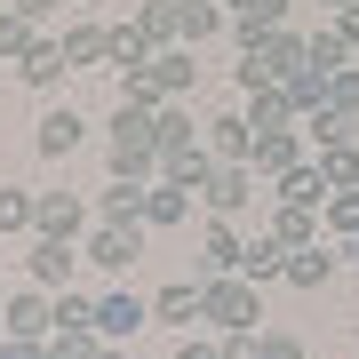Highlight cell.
<instances>
[{"mask_svg":"<svg viewBox=\"0 0 359 359\" xmlns=\"http://www.w3.org/2000/svg\"><path fill=\"white\" fill-rule=\"evenodd\" d=\"M200 320L216 335H264V287L240 280V271H216V280H200Z\"/></svg>","mask_w":359,"mask_h":359,"instance_id":"1","label":"cell"},{"mask_svg":"<svg viewBox=\"0 0 359 359\" xmlns=\"http://www.w3.org/2000/svg\"><path fill=\"white\" fill-rule=\"evenodd\" d=\"M144 231H152V224H96L88 240H80V256H88L104 280H128L136 256H144Z\"/></svg>","mask_w":359,"mask_h":359,"instance_id":"2","label":"cell"},{"mask_svg":"<svg viewBox=\"0 0 359 359\" xmlns=\"http://www.w3.org/2000/svg\"><path fill=\"white\" fill-rule=\"evenodd\" d=\"M80 264H88V256H80V240H56V231H32V248H25V280L48 287V295H65Z\"/></svg>","mask_w":359,"mask_h":359,"instance_id":"3","label":"cell"},{"mask_svg":"<svg viewBox=\"0 0 359 359\" xmlns=\"http://www.w3.org/2000/svg\"><path fill=\"white\" fill-rule=\"evenodd\" d=\"M0 327H8V335H32V344H48V335H56V295L48 287H8V304H0Z\"/></svg>","mask_w":359,"mask_h":359,"instance_id":"4","label":"cell"},{"mask_svg":"<svg viewBox=\"0 0 359 359\" xmlns=\"http://www.w3.org/2000/svg\"><path fill=\"white\" fill-rule=\"evenodd\" d=\"M136 327H152V295H136V287H104V295H96V335H104V344H128Z\"/></svg>","mask_w":359,"mask_h":359,"instance_id":"5","label":"cell"},{"mask_svg":"<svg viewBox=\"0 0 359 359\" xmlns=\"http://www.w3.org/2000/svg\"><path fill=\"white\" fill-rule=\"evenodd\" d=\"M295 160H311V136H304V128H264L256 152H248V168H256V176H271V184H280Z\"/></svg>","mask_w":359,"mask_h":359,"instance_id":"6","label":"cell"},{"mask_svg":"<svg viewBox=\"0 0 359 359\" xmlns=\"http://www.w3.org/2000/svg\"><path fill=\"white\" fill-rule=\"evenodd\" d=\"M200 192H208V216H240V208L256 200V168L248 160H216V176H208Z\"/></svg>","mask_w":359,"mask_h":359,"instance_id":"7","label":"cell"},{"mask_svg":"<svg viewBox=\"0 0 359 359\" xmlns=\"http://www.w3.org/2000/svg\"><path fill=\"white\" fill-rule=\"evenodd\" d=\"M80 136H88V120H80L72 104H48V112H40V128H32V152H40V160H72Z\"/></svg>","mask_w":359,"mask_h":359,"instance_id":"8","label":"cell"},{"mask_svg":"<svg viewBox=\"0 0 359 359\" xmlns=\"http://www.w3.org/2000/svg\"><path fill=\"white\" fill-rule=\"evenodd\" d=\"M287 256H295V248L280 240V231H248V248H240V280H256V287H271V280H287Z\"/></svg>","mask_w":359,"mask_h":359,"instance_id":"9","label":"cell"},{"mask_svg":"<svg viewBox=\"0 0 359 359\" xmlns=\"http://www.w3.org/2000/svg\"><path fill=\"white\" fill-rule=\"evenodd\" d=\"M240 248H248V231L231 224V216H208L200 224V280H216V271H240Z\"/></svg>","mask_w":359,"mask_h":359,"instance_id":"10","label":"cell"},{"mask_svg":"<svg viewBox=\"0 0 359 359\" xmlns=\"http://www.w3.org/2000/svg\"><path fill=\"white\" fill-rule=\"evenodd\" d=\"M40 231H56V240H88L96 231V208L80 192H40Z\"/></svg>","mask_w":359,"mask_h":359,"instance_id":"11","label":"cell"},{"mask_svg":"<svg viewBox=\"0 0 359 359\" xmlns=\"http://www.w3.org/2000/svg\"><path fill=\"white\" fill-rule=\"evenodd\" d=\"M65 72H72V56H65V40H48V32L16 56V80H25V88H56Z\"/></svg>","mask_w":359,"mask_h":359,"instance_id":"12","label":"cell"},{"mask_svg":"<svg viewBox=\"0 0 359 359\" xmlns=\"http://www.w3.org/2000/svg\"><path fill=\"white\" fill-rule=\"evenodd\" d=\"M160 176H168V184H192V192H200V184L216 176V152H208L200 136H192V144H160Z\"/></svg>","mask_w":359,"mask_h":359,"instance_id":"13","label":"cell"},{"mask_svg":"<svg viewBox=\"0 0 359 359\" xmlns=\"http://www.w3.org/2000/svg\"><path fill=\"white\" fill-rule=\"evenodd\" d=\"M200 144L216 160H248L256 152V128H248V112H216V120H200Z\"/></svg>","mask_w":359,"mask_h":359,"instance_id":"14","label":"cell"},{"mask_svg":"<svg viewBox=\"0 0 359 359\" xmlns=\"http://www.w3.org/2000/svg\"><path fill=\"white\" fill-rule=\"evenodd\" d=\"M144 200H152V184H128V176H112L96 192V224H144Z\"/></svg>","mask_w":359,"mask_h":359,"instance_id":"15","label":"cell"},{"mask_svg":"<svg viewBox=\"0 0 359 359\" xmlns=\"http://www.w3.org/2000/svg\"><path fill=\"white\" fill-rule=\"evenodd\" d=\"M327 192H335L327 168H320V160H295L287 176H280V192H271V200H287V208H327Z\"/></svg>","mask_w":359,"mask_h":359,"instance_id":"16","label":"cell"},{"mask_svg":"<svg viewBox=\"0 0 359 359\" xmlns=\"http://www.w3.org/2000/svg\"><path fill=\"white\" fill-rule=\"evenodd\" d=\"M152 320H160V327H184V335H192V327H200V280H168V287L152 295Z\"/></svg>","mask_w":359,"mask_h":359,"instance_id":"17","label":"cell"},{"mask_svg":"<svg viewBox=\"0 0 359 359\" xmlns=\"http://www.w3.org/2000/svg\"><path fill=\"white\" fill-rule=\"evenodd\" d=\"M192 80H200V65H192V48H160L152 56V88H160V104H176V96H192Z\"/></svg>","mask_w":359,"mask_h":359,"instance_id":"18","label":"cell"},{"mask_svg":"<svg viewBox=\"0 0 359 359\" xmlns=\"http://www.w3.org/2000/svg\"><path fill=\"white\" fill-rule=\"evenodd\" d=\"M144 224L152 231H176V224H192V184H152V200H144Z\"/></svg>","mask_w":359,"mask_h":359,"instance_id":"19","label":"cell"},{"mask_svg":"<svg viewBox=\"0 0 359 359\" xmlns=\"http://www.w3.org/2000/svg\"><path fill=\"white\" fill-rule=\"evenodd\" d=\"M216 32H224V0H176V40L184 48H200Z\"/></svg>","mask_w":359,"mask_h":359,"instance_id":"20","label":"cell"},{"mask_svg":"<svg viewBox=\"0 0 359 359\" xmlns=\"http://www.w3.org/2000/svg\"><path fill=\"white\" fill-rule=\"evenodd\" d=\"M248 128H295V104H287V88L271 80V88H248Z\"/></svg>","mask_w":359,"mask_h":359,"instance_id":"21","label":"cell"},{"mask_svg":"<svg viewBox=\"0 0 359 359\" xmlns=\"http://www.w3.org/2000/svg\"><path fill=\"white\" fill-rule=\"evenodd\" d=\"M152 56H160V48H152V40H144L136 25H112V48H104V65H112L120 80H128V72H144Z\"/></svg>","mask_w":359,"mask_h":359,"instance_id":"22","label":"cell"},{"mask_svg":"<svg viewBox=\"0 0 359 359\" xmlns=\"http://www.w3.org/2000/svg\"><path fill=\"white\" fill-rule=\"evenodd\" d=\"M16 231H40V192L0 184V240H16Z\"/></svg>","mask_w":359,"mask_h":359,"instance_id":"23","label":"cell"},{"mask_svg":"<svg viewBox=\"0 0 359 359\" xmlns=\"http://www.w3.org/2000/svg\"><path fill=\"white\" fill-rule=\"evenodd\" d=\"M56 40H65V56H72V65H104V48H112V25H96V16H80V25H65Z\"/></svg>","mask_w":359,"mask_h":359,"instance_id":"24","label":"cell"},{"mask_svg":"<svg viewBox=\"0 0 359 359\" xmlns=\"http://www.w3.org/2000/svg\"><path fill=\"white\" fill-rule=\"evenodd\" d=\"M335 280V256H327V248H295V256H287V287L295 295H320Z\"/></svg>","mask_w":359,"mask_h":359,"instance_id":"25","label":"cell"},{"mask_svg":"<svg viewBox=\"0 0 359 359\" xmlns=\"http://www.w3.org/2000/svg\"><path fill=\"white\" fill-rule=\"evenodd\" d=\"M271 231H280L287 248H320V208H287L280 200V208H271Z\"/></svg>","mask_w":359,"mask_h":359,"instance_id":"26","label":"cell"},{"mask_svg":"<svg viewBox=\"0 0 359 359\" xmlns=\"http://www.w3.org/2000/svg\"><path fill=\"white\" fill-rule=\"evenodd\" d=\"M128 25H136L144 40H152V48H176V0H144Z\"/></svg>","mask_w":359,"mask_h":359,"instance_id":"27","label":"cell"},{"mask_svg":"<svg viewBox=\"0 0 359 359\" xmlns=\"http://www.w3.org/2000/svg\"><path fill=\"white\" fill-rule=\"evenodd\" d=\"M344 65H351V40L335 25H320V32H311V72H344Z\"/></svg>","mask_w":359,"mask_h":359,"instance_id":"28","label":"cell"},{"mask_svg":"<svg viewBox=\"0 0 359 359\" xmlns=\"http://www.w3.org/2000/svg\"><path fill=\"white\" fill-rule=\"evenodd\" d=\"M320 168H327V184H335V192H351V184H359V144H351V136H344V144H327Z\"/></svg>","mask_w":359,"mask_h":359,"instance_id":"29","label":"cell"},{"mask_svg":"<svg viewBox=\"0 0 359 359\" xmlns=\"http://www.w3.org/2000/svg\"><path fill=\"white\" fill-rule=\"evenodd\" d=\"M320 224H327V231H344V240H359V184H351V192H327Z\"/></svg>","mask_w":359,"mask_h":359,"instance_id":"30","label":"cell"},{"mask_svg":"<svg viewBox=\"0 0 359 359\" xmlns=\"http://www.w3.org/2000/svg\"><path fill=\"white\" fill-rule=\"evenodd\" d=\"M32 40H40V32H32V16H25V8H0V56H8V65L32 48Z\"/></svg>","mask_w":359,"mask_h":359,"instance_id":"31","label":"cell"},{"mask_svg":"<svg viewBox=\"0 0 359 359\" xmlns=\"http://www.w3.org/2000/svg\"><path fill=\"white\" fill-rule=\"evenodd\" d=\"M304 128H311V144L327 152V144H344V136H351V112H335V104H320V112H304Z\"/></svg>","mask_w":359,"mask_h":359,"instance_id":"32","label":"cell"},{"mask_svg":"<svg viewBox=\"0 0 359 359\" xmlns=\"http://www.w3.org/2000/svg\"><path fill=\"white\" fill-rule=\"evenodd\" d=\"M56 327H96V295H80V287H65V295H56Z\"/></svg>","mask_w":359,"mask_h":359,"instance_id":"33","label":"cell"},{"mask_svg":"<svg viewBox=\"0 0 359 359\" xmlns=\"http://www.w3.org/2000/svg\"><path fill=\"white\" fill-rule=\"evenodd\" d=\"M327 104H335V112H351V120H359V65L327 72Z\"/></svg>","mask_w":359,"mask_h":359,"instance_id":"34","label":"cell"},{"mask_svg":"<svg viewBox=\"0 0 359 359\" xmlns=\"http://www.w3.org/2000/svg\"><path fill=\"white\" fill-rule=\"evenodd\" d=\"M200 128H192V112H184V96L176 104H160V144H192Z\"/></svg>","mask_w":359,"mask_h":359,"instance_id":"35","label":"cell"},{"mask_svg":"<svg viewBox=\"0 0 359 359\" xmlns=\"http://www.w3.org/2000/svg\"><path fill=\"white\" fill-rule=\"evenodd\" d=\"M224 8H231V16H256V25H280L287 0H224Z\"/></svg>","mask_w":359,"mask_h":359,"instance_id":"36","label":"cell"},{"mask_svg":"<svg viewBox=\"0 0 359 359\" xmlns=\"http://www.w3.org/2000/svg\"><path fill=\"white\" fill-rule=\"evenodd\" d=\"M256 359H304V344H295V335H280V327H271V335H256Z\"/></svg>","mask_w":359,"mask_h":359,"instance_id":"37","label":"cell"},{"mask_svg":"<svg viewBox=\"0 0 359 359\" xmlns=\"http://www.w3.org/2000/svg\"><path fill=\"white\" fill-rule=\"evenodd\" d=\"M176 359H224V344H208V335H184V344H176Z\"/></svg>","mask_w":359,"mask_h":359,"instance_id":"38","label":"cell"},{"mask_svg":"<svg viewBox=\"0 0 359 359\" xmlns=\"http://www.w3.org/2000/svg\"><path fill=\"white\" fill-rule=\"evenodd\" d=\"M335 32H344V40H351V56H359V0H351V8H335Z\"/></svg>","mask_w":359,"mask_h":359,"instance_id":"39","label":"cell"},{"mask_svg":"<svg viewBox=\"0 0 359 359\" xmlns=\"http://www.w3.org/2000/svg\"><path fill=\"white\" fill-rule=\"evenodd\" d=\"M224 359H256V335H224Z\"/></svg>","mask_w":359,"mask_h":359,"instance_id":"40","label":"cell"},{"mask_svg":"<svg viewBox=\"0 0 359 359\" xmlns=\"http://www.w3.org/2000/svg\"><path fill=\"white\" fill-rule=\"evenodd\" d=\"M8 8H25L32 25H40V16H48V8H65V0H8Z\"/></svg>","mask_w":359,"mask_h":359,"instance_id":"41","label":"cell"},{"mask_svg":"<svg viewBox=\"0 0 359 359\" xmlns=\"http://www.w3.org/2000/svg\"><path fill=\"white\" fill-rule=\"evenodd\" d=\"M96 359H128V351H120V344H104V351H96Z\"/></svg>","mask_w":359,"mask_h":359,"instance_id":"42","label":"cell"},{"mask_svg":"<svg viewBox=\"0 0 359 359\" xmlns=\"http://www.w3.org/2000/svg\"><path fill=\"white\" fill-rule=\"evenodd\" d=\"M0 304H8V280H0Z\"/></svg>","mask_w":359,"mask_h":359,"instance_id":"43","label":"cell"},{"mask_svg":"<svg viewBox=\"0 0 359 359\" xmlns=\"http://www.w3.org/2000/svg\"><path fill=\"white\" fill-rule=\"evenodd\" d=\"M0 65H8V56H0Z\"/></svg>","mask_w":359,"mask_h":359,"instance_id":"44","label":"cell"},{"mask_svg":"<svg viewBox=\"0 0 359 359\" xmlns=\"http://www.w3.org/2000/svg\"><path fill=\"white\" fill-rule=\"evenodd\" d=\"M0 335H8V327H0Z\"/></svg>","mask_w":359,"mask_h":359,"instance_id":"45","label":"cell"}]
</instances>
